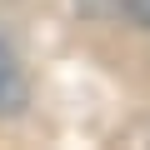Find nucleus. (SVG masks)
<instances>
[{"mask_svg":"<svg viewBox=\"0 0 150 150\" xmlns=\"http://www.w3.org/2000/svg\"><path fill=\"white\" fill-rule=\"evenodd\" d=\"M25 105V75H20V55L0 30V110H20Z\"/></svg>","mask_w":150,"mask_h":150,"instance_id":"f257e3e1","label":"nucleus"},{"mask_svg":"<svg viewBox=\"0 0 150 150\" xmlns=\"http://www.w3.org/2000/svg\"><path fill=\"white\" fill-rule=\"evenodd\" d=\"M120 10H125V20H135L140 30H150V0H120Z\"/></svg>","mask_w":150,"mask_h":150,"instance_id":"f03ea898","label":"nucleus"}]
</instances>
